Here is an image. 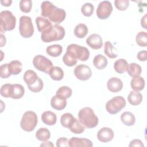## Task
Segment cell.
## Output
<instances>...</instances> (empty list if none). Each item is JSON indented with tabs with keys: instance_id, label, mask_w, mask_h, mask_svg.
<instances>
[{
	"instance_id": "1",
	"label": "cell",
	"mask_w": 147,
	"mask_h": 147,
	"mask_svg": "<svg viewBox=\"0 0 147 147\" xmlns=\"http://www.w3.org/2000/svg\"><path fill=\"white\" fill-rule=\"evenodd\" d=\"M79 121L87 128L96 127L99 122L98 117L95 115L93 110L89 107L81 109L78 113Z\"/></svg>"
},
{
	"instance_id": "2",
	"label": "cell",
	"mask_w": 147,
	"mask_h": 147,
	"mask_svg": "<svg viewBox=\"0 0 147 147\" xmlns=\"http://www.w3.org/2000/svg\"><path fill=\"white\" fill-rule=\"evenodd\" d=\"M65 34L64 28L58 24H55L41 33V38L44 42H50L62 40Z\"/></svg>"
},
{
	"instance_id": "3",
	"label": "cell",
	"mask_w": 147,
	"mask_h": 147,
	"mask_svg": "<svg viewBox=\"0 0 147 147\" xmlns=\"http://www.w3.org/2000/svg\"><path fill=\"white\" fill-rule=\"evenodd\" d=\"M65 53L74 59L82 61H86L90 57V51L86 47L76 44H71L68 45Z\"/></svg>"
},
{
	"instance_id": "4",
	"label": "cell",
	"mask_w": 147,
	"mask_h": 147,
	"mask_svg": "<svg viewBox=\"0 0 147 147\" xmlns=\"http://www.w3.org/2000/svg\"><path fill=\"white\" fill-rule=\"evenodd\" d=\"M16 25V17L9 10L0 13V32L1 33L13 30Z\"/></svg>"
},
{
	"instance_id": "5",
	"label": "cell",
	"mask_w": 147,
	"mask_h": 147,
	"mask_svg": "<svg viewBox=\"0 0 147 147\" xmlns=\"http://www.w3.org/2000/svg\"><path fill=\"white\" fill-rule=\"evenodd\" d=\"M38 122L37 116L35 112L33 111H27L23 114L20 126L22 130L26 131H32L36 127Z\"/></svg>"
},
{
	"instance_id": "6",
	"label": "cell",
	"mask_w": 147,
	"mask_h": 147,
	"mask_svg": "<svg viewBox=\"0 0 147 147\" xmlns=\"http://www.w3.org/2000/svg\"><path fill=\"white\" fill-rule=\"evenodd\" d=\"M19 31L21 36L24 38H29L33 36L34 27L30 17L22 16L20 18Z\"/></svg>"
},
{
	"instance_id": "7",
	"label": "cell",
	"mask_w": 147,
	"mask_h": 147,
	"mask_svg": "<svg viewBox=\"0 0 147 147\" xmlns=\"http://www.w3.org/2000/svg\"><path fill=\"white\" fill-rule=\"evenodd\" d=\"M126 104V100L123 97L117 96L107 102L106 110L111 114H115L123 109Z\"/></svg>"
},
{
	"instance_id": "8",
	"label": "cell",
	"mask_w": 147,
	"mask_h": 147,
	"mask_svg": "<svg viewBox=\"0 0 147 147\" xmlns=\"http://www.w3.org/2000/svg\"><path fill=\"white\" fill-rule=\"evenodd\" d=\"M33 64L37 69L45 74H48L51 69L53 67L52 62L41 55H38L34 57Z\"/></svg>"
},
{
	"instance_id": "9",
	"label": "cell",
	"mask_w": 147,
	"mask_h": 147,
	"mask_svg": "<svg viewBox=\"0 0 147 147\" xmlns=\"http://www.w3.org/2000/svg\"><path fill=\"white\" fill-rule=\"evenodd\" d=\"M113 6L109 1L100 2L96 9V13L97 17L100 20L108 18L113 11Z\"/></svg>"
},
{
	"instance_id": "10",
	"label": "cell",
	"mask_w": 147,
	"mask_h": 147,
	"mask_svg": "<svg viewBox=\"0 0 147 147\" xmlns=\"http://www.w3.org/2000/svg\"><path fill=\"white\" fill-rule=\"evenodd\" d=\"M74 74L80 80H87L92 76V71L89 66L85 64H80L74 68Z\"/></svg>"
},
{
	"instance_id": "11",
	"label": "cell",
	"mask_w": 147,
	"mask_h": 147,
	"mask_svg": "<svg viewBox=\"0 0 147 147\" xmlns=\"http://www.w3.org/2000/svg\"><path fill=\"white\" fill-rule=\"evenodd\" d=\"M114 136L113 130L107 127L101 128L97 133V138L102 142H108L111 141Z\"/></svg>"
},
{
	"instance_id": "12",
	"label": "cell",
	"mask_w": 147,
	"mask_h": 147,
	"mask_svg": "<svg viewBox=\"0 0 147 147\" xmlns=\"http://www.w3.org/2000/svg\"><path fill=\"white\" fill-rule=\"evenodd\" d=\"M86 44L93 49H99L103 46L102 38L98 34H90L86 39Z\"/></svg>"
},
{
	"instance_id": "13",
	"label": "cell",
	"mask_w": 147,
	"mask_h": 147,
	"mask_svg": "<svg viewBox=\"0 0 147 147\" xmlns=\"http://www.w3.org/2000/svg\"><path fill=\"white\" fill-rule=\"evenodd\" d=\"M69 146L71 147H91L93 146L92 141L87 138L73 137L68 141Z\"/></svg>"
},
{
	"instance_id": "14",
	"label": "cell",
	"mask_w": 147,
	"mask_h": 147,
	"mask_svg": "<svg viewBox=\"0 0 147 147\" xmlns=\"http://www.w3.org/2000/svg\"><path fill=\"white\" fill-rule=\"evenodd\" d=\"M65 11L61 8H59L56 6L48 18L51 21L57 24L63 22L65 20Z\"/></svg>"
},
{
	"instance_id": "15",
	"label": "cell",
	"mask_w": 147,
	"mask_h": 147,
	"mask_svg": "<svg viewBox=\"0 0 147 147\" xmlns=\"http://www.w3.org/2000/svg\"><path fill=\"white\" fill-rule=\"evenodd\" d=\"M107 87L111 92H118L122 89L123 82L119 78L113 77L108 80Z\"/></svg>"
},
{
	"instance_id": "16",
	"label": "cell",
	"mask_w": 147,
	"mask_h": 147,
	"mask_svg": "<svg viewBox=\"0 0 147 147\" xmlns=\"http://www.w3.org/2000/svg\"><path fill=\"white\" fill-rule=\"evenodd\" d=\"M67 100L57 95L52 96L51 99V105L55 110H62L67 106Z\"/></svg>"
},
{
	"instance_id": "17",
	"label": "cell",
	"mask_w": 147,
	"mask_h": 147,
	"mask_svg": "<svg viewBox=\"0 0 147 147\" xmlns=\"http://www.w3.org/2000/svg\"><path fill=\"white\" fill-rule=\"evenodd\" d=\"M145 80L140 75L133 77L130 82V86L133 91H140L144 88Z\"/></svg>"
},
{
	"instance_id": "18",
	"label": "cell",
	"mask_w": 147,
	"mask_h": 147,
	"mask_svg": "<svg viewBox=\"0 0 147 147\" xmlns=\"http://www.w3.org/2000/svg\"><path fill=\"white\" fill-rule=\"evenodd\" d=\"M41 120L46 125H54L57 121V117L55 113L51 111H44L41 115Z\"/></svg>"
},
{
	"instance_id": "19",
	"label": "cell",
	"mask_w": 147,
	"mask_h": 147,
	"mask_svg": "<svg viewBox=\"0 0 147 147\" xmlns=\"http://www.w3.org/2000/svg\"><path fill=\"white\" fill-rule=\"evenodd\" d=\"M35 21L38 30L41 33L45 31L52 26V24L49 20L41 16L36 17Z\"/></svg>"
},
{
	"instance_id": "20",
	"label": "cell",
	"mask_w": 147,
	"mask_h": 147,
	"mask_svg": "<svg viewBox=\"0 0 147 147\" xmlns=\"http://www.w3.org/2000/svg\"><path fill=\"white\" fill-rule=\"evenodd\" d=\"M55 7L56 6L49 1H43L41 5V16L44 17L48 18L52 14Z\"/></svg>"
},
{
	"instance_id": "21",
	"label": "cell",
	"mask_w": 147,
	"mask_h": 147,
	"mask_svg": "<svg viewBox=\"0 0 147 147\" xmlns=\"http://www.w3.org/2000/svg\"><path fill=\"white\" fill-rule=\"evenodd\" d=\"M142 95L139 91H131L128 95L127 100L129 103L133 106L140 105L142 101Z\"/></svg>"
},
{
	"instance_id": "22",
	"label": "cell",
	"mask_w": 147,
	"mask_h": 147,
	"mask_svg": "<svg viewBox=\"0 0 147 147\" xmlns=\"http://www.w3.org/2000/svg\"><path fill=\"white\" fill-rule=\"evenodd\" d=\"M108 61L107 58L101 54L95 56L93 59V64L98 69H103L107 65Z\"/></svg>"
},
{
	"instance_id": "23",
	"label": "cell",
	"mask_w": 147,
	"mask_h": 147,
	"mask_svg": "<svg viewBox=\"0 0 147 147\" xmlns=\"http://www.w3.org/2000/svg\"><path fill=\"white\" fill-rule=\"evenodd\" d=\"M38 77L37 74L33 70L28 69L24 74L23 79L27 86H31L34 84L38 79Z\"/></svg>"
},
{
	"instance_id": "24",
	"label": "cell",
	"mask_w": 147,
	"mask_h": 147,
	"mask_svg": "<svg viewBox=\"0 0 147 147\" xmlns=\"http://www.w3.org/2000/svg\"><path fill=\"white\" fill-rule=\"evenodd\" d=\"M122 122L128 126H133L135 124L136 118L134 115L130 111H125L121 115Z\"/></svg>"
},
{
	"instance_id": "25",
	"label": "cell",
	"mask_w": 147,
	"mask_h": 147,
	"mask_svg": "<svg viewBox=\"0 0 147 147\" xmlns=\"http://www.w3.org/2000/svg\"><path fill=\"white\" fill-rule=\"evenodd\" d=\"M25 94L24 87L20 84H14L12 85V99H18L21 98Z\"/></svg>"
},
{
	"instance_id": "26",
	"label": "cell",
	"mask_w": 147,
	"mask_h": 147,
	"mask_svg": "<svg viewBox=\"0 0 147 147\" xmlns=\"http://www.w3.org/2000/svg\"><path fill=\"white\" fill-rule=\"evenodd\" d=\"M128 75L131 77H135L140 75L142 72L141 67L136 63H131L128 64L127 71Z\"/></svg>"
},
{
	"instance_id": "27",
	"label": "cell",
	"mask_w": 147,
	"mask_h": 147,
	"mask_svg": "<svg viewBox=\"0 0 147 147\" xmlns=\"http://www.w3.org/2000/svg\"><path fill=\"white\" fill-rule=\"evenodd\" d=\"M52 79L56 81L61 80L64 77V72L63 69L57 66L53 67L48 73Z\"/></svg>"
},
{
	"instance_id": "28",
	"label": "cell",
	"mask_w": 147,
	"mask_h": 147,
	"mask_svg": "<svg viewBox=\"0 0 147 147\" xmlns=\"http://www.w3.org/2000/svg\"><path fill=\"white\" fill-rule=\"evenodd\" d=\"M46 52L48 55L52 57H58L63 52V47L59 44H53L47 48Z\"/></svg>"
},
{
	"instance_id": "29",
	"label": "cell",
	"mask_w": 147,
	"mask_h": 147,
	"mask_svg": "<svg viewBox=\"0 0 147 147\" xmlns=\"http://www.w3.org/2000/svg\"><path fill=\"white\" fill-rule=\"evenodd\" d=\"M128 63L124 59H119L114 63V68L115 71L119 74H123L127 71Z\"/></svg>"
},
{
	"instance_id": "30",
	"label": "cell",
	"mask_w": 147,
	"mask_h": 147,
	"mask_svg": "<svg viewBox=\"0 0 147 147\" xmlns=\"http://www.w3.org/2000/svg\"><path fill=\"white\" fill-rule=\"evenodd\" d=\"M68 129L74 134H81L85 130V126L79 121V120L75 118L73 122Z\"/></svg>"
},
{
	"instance_id": "31",
	"label": "cell",
	"mask_w": 147,
	"mask_h": 147,
	"mask_svg": "<svg viewBox=\"0 0 147 147\" xmlns=\"http://www.w3.org/2000/svg\"><path fill=\"white\" fill-rule=\"evenodd\" d=\"M88 29L87 26L84 24H78L74 29V34L79 38H84L88 33Z\"/></svg>"
},
{
	"instance_id": "32",
	"label": "cell",
	"mask_w": 147,
	"mask_h": 147,
	"mask_svg": "<svg viewBox=\"0 0 147 147\" xmlns=\"http://www.w3.org/2000/svg\"><path fill=\"white\" fill-rule=\"evenodd\" d=\"M36 138L40 141H46L51 137V133L46 127L40 128L36 133Z\"/></svg>"
},
{
	"instance_id": "33",
	"label": "cell",
	"mask_w": 147,
	"mask_h": 147,
	"mask_svg": "<svg viewBox=\"0 0 147 147\" xmlns=\"http://www.w3.org/2000/svg\"><path fill=\"white\" fill-rule=\"evenodd\" d=\"M9 67L11 74L16 75L21 72L22 64L18 60H12L9 63Z\"/></svg>"
},
{
	"instance_id": "34",
	"label": "cell",
	"mask_w": 147,
	"mask_h": 147,
	"mask_svg": "<svg viewBox=\"0 0 147 147\" xmlns=\"http://www.w3.org/2000/svg\"><path fill=\"white\" fill-rule=\"evenodd\" d=\"M114 49H115V48L110 41H107L105 42L104 53L109 58L114 59L118 56V54L114 52Z\"/></svg>"
},
{
	"instance_id": "35",
	"label": "cell",
	"mask_w": 147,
	"mask_h": 147,
	"mask_svg": "<svg viewBox=\"0 0 147 147\" xmlns=\"http://www.w3.org/2000/svg\"><path fill=\"white\" fill-rule=\"evenodd\" d=\"M74 119H75V117L72 115V114L69 113H66L63 114L61 116L60 123L63 127L68 128L73 122Z\"/></svg>"
},
{
	"instance_id": "36",
	"label": "cell",
	"mask_w": 147,
	"mask_h": 147,
	"mask_svg": "<svg viewBox=\"0 0 147 147\" xmlns=\"http://www.w3.org/2000/svg\"><path fill=\"white\" fill-rule=\"evenodd\" d=\"M72 89L68 87V86H63L60 87L56 91V95H57L65 99L69 98V97H71V96L72 95Z\"/></svg>"
},
{
	"instance_id": "37",
	"label": "cell",
	"mask_w": 147,
	"mask_h": 147,
	"mask_svg": "<svg viewBox=\"0 0 147 147\" xmlns=\"http://www.w3.org/2000/svg\"><path fill=\"white\" fill-rule=\"evenodd\" d=\"M136 43L141 47H146L147 45V33L144 31L139 32L136 37Z\"/></svg>"
},
{
	"instance_id": "38",
	"label": "cell",
	"mask_w": 147,
	"mask_h": 147,
	"mask_svg": "<svg viewBox=\"0 0 147 147\" xmlns=\"http://www.w3.org/2000/svg\"><path fill=\"white\" fill-rule=\"evenodd\" d=\"M94 5L89 2L84 3L81 7V12L86 17L91 16L94 12Z\"/></svg>"
},
{
	"instance_id": "39",
	"label": "cell",
	"mask_w": 147,
	"mask_h": 147,
	"mask_svg": "<svg viewBox=\"0 0 147 147\" xmlns=\"http://www.w3.org/2000/svg\"><path fill=\"white\" fill-rule=\"evenodd\" d=\"M12 84L6 83L3 84L1 87L0 94L4 98H11L12 92Z\"/></svg>"
},
{
	"instance_id": "40",
	"label": "cell",
	"mask_w": 147,
	"mask_h": 147,
	"mask_svg": "<svg viewBox=\"0 0 147 147\" xmlns=\"http://www.w3.org/2000/svg\"><path fill=\"white\" fill-rule=\"evenodd\" d=\"M19 6L21 11L28 13L31 11L32 2L31 0H21L20 1Z\"/></svg>"
},
{
	"instance_id": "41",
	"label": "cell",
	"mask_w": 147,
	"mask_h": 147,
	"mask_svg": "<svg viewBox=\"0 0 147 147\" xmlns=\"http://www.w3.org/2000/svg\"><path fill=\"white\" fill-rule=\"evenodd\" d=\"M44 87V83L42 80L38 77L37 80L32 85L28 86V87L30 91L33 92H39L41 91Z\"/></svg>"
},
{
	"instance_id": "42",
	"label": "cell",
	"mask_w": 147,
	"mask_h": 147,
	"mask_svg": "<svg viewBox=\"0 0 147 147\" xmlns=\"http://www.w3.org/2000/svg\"><path fill=\"white\" fill-rule=\"evenodd\" d=\"M11 75V74L9 67V64L5 63L0 66V76L1 78H7L10 76Z\"/></svg>"
},
{
	"instance_id": "43",
	"label": "cell",
	"mask_w": 147,
	"mask_h": 147,
	"mask_svg": "<svg viewBox=\"0 0 147 147\" xmlns=\"http://www.w3.org/2000/svg\"><path fill=\"white\" fill-rule=\"evenodd\" d=\"M114 5L116 8L120 11H125L127 9L129 5V0H115Z\"/></svg>"
},
{
	"instance_id": "44",
	"label": "cell",
	"mask_w": 147,
	"mask_h": 147,
	"mask_svg": "<svg viewBox=\"0 0 147 147\" xmlns=\"http://www.w3.org/2000/svg\"><path fill=\"white\" fill-rule=\"evenodd\" d=\"M62 60L64 64L68 67H73L77 64V60L74 59L67 53L64 55Z\"/></svg>"
},
{
	"instance_id": "45",
	"label": "cell",
	"mask_w": 147,
	"mask_h": 147,
	"mask_svg": "<svg viewBox=\"0 0 147 147\" xmlns=\"http://www.w3.org/2000/svg\"><path fill=\"white\" fill-rule=\"evenodd\" d=\"M68 140L66 137H61L57 140L56 146L57 147H67L69 146Z\"/></svg>"
},
{
	"instance_id": "46",
	"label": "cell",
	"mask_w": 147,
	"mask_h": 147,
	"mask_svg": "<svg viewBox=\"0 0 147 147\" xmlns=\"http://www.w3.org/2000/svg\"><path fill=\"white\" fill-rule=\"evenodd\" d=\"M130 147H144V145L140 140L134 139L131 140L129 145Z\"/></svg>"
},
{
	"instance_id": "47",
	"label": "cell",
	"mask_w": 147,
	"mask_h": 147,
	"mask_svg": "<svg viewBox=\"0 0 147 147\" xmlns=\"http://www.w3.org/2000/svg\"><path fill=\"white\" fill-rule=\"evenodd\" d=\"M137 59L141 61H145L147 59V52L145 50L140 51L137 55Z\"/></svg>"
},
{
	"instance_id": "48",
	"label": "cell",
	"mask_w": 147,
	"mask_h": 147,
	"mask_svg": "<svg viewBox=\"0 0 147 147\" xmlns=\"http://www.w3.org/2000/svg\"><path fill=\"white\" fill-rule=\"evenodd\" d=\"M141 25L145 29H147L146 26V14H145L141 20Z\"/></svg>"
},
{
	"instance_id": "49",
	"label": "cell",
	"mask_w": 147,
	"mask_h": 147,
	"mask_svg": "<svg viewBox=\"0 0 147 147\" xmlns=\"http://www.w3.org/2000/svg\"><path fill=\"white\" fill-rule=\"evenodd\" d=\"M40 146H44V147H47V146H54L53 144L51 142V141H48V140L46 141H44V142H42L41 145Z\"/></svg>"
},
{
	"instance_id": "50",
	"label": "cell",
	"mask_w": 147,
	"mask_h": 147,
	"mask_svg": "<svg viewBox=\"0 0 147 147\" xmlns=\"http://www.w3.org/2000/svg\"><path fill=\"white\" fill-rule=\"evenodd\" d=\"M1 3L3 6H9L11 5V4L12 3V1L11 0H5V1L1 0Z\"/></svg>"
},
{
	"instance_id": "51",
	"label": "cell",
	"mask_w": 147,
	"mask_h": 147,
	"mask_svg": "<svg viewBox=\"0 0 147 147\" xmlns=\"http://www.w3.org/2000/svg\"><path fill=\"white\" fill-rule=\"evenodd\" d=\"M6 41V40L5 37L2 33H1V47H2L5 45Z\"/></svg>"
}]
</instances>
